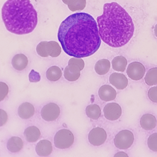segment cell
<instances>
[{"label": "cell", "instance_id": "cell-13", "mask_svg": "<svg viewBox=\"0 0 157 157\" xmlns=\"http://www.w3.org/2000/svg\"><path fill=\"white\" fill-rule=\"evenodd\" d=\"M34 114L35 107L29 102H24L22 103L18 108V115L22 119H30L34 115Z\"/></svg>", "mask_w": 157, "mask_h": 157}, {"label": "cell", "instance_id": "cell-7", "mask_svg": "<svg viewBox=\"0 0 157 157\" xmlns=\"http://www.w3.org/2000/svg\"><path fill=\"white\" fill-rule=\"evenodd\" d=\"M107 138V135L106 130L101 127L92 128L88 135L89 142L95 147L103 145L106 142Z\"/></svg>", "mask_w": 157, "mask_h": 157}, {"label": "cell", "instance_id": "cell-16", "mask_svg": "<svg viewBox=\"0 0 157 157\" xmlns=\"http://www.w3.org/2000/svg\"><path fill=\"white\" fill-rule=\"evenodd\" d=\"M23 147V142L18 136H12L7 142L6 148L11 153H17L22 150Z\"/></svg>", "mask_w": 157, "mask_h": 157}, {"label": "cell", "instance_id": "cell-30", "mask_svg": "<svg viewBox=\"0 0 157 157\" xmlns=\"http://www.w3.org/2000/svg\"><path fill=\"white\" fill-rule=\"evenodd\" d=\"M148 97L150 101L157 103V86H152L148 92Z\"/></svg>", "mask_w": 157, "mask_h": 157}, {"label": "cell", "instance_id": "cell-8", "mask_svg": "<svg viewBox=\"0 0 157 157\" xmlns=\"http://www.w3.org/2000/svg\"><path fill=\"white\" fill-rule=\"evenodd\" d=\"M145 66L138 61H133L127 67V75L131 80L135 81H139L142 79L145 74Z\"/></svg>", "mask_w": 157, "mask_h": 157}, {"label": "cell", "instance_id": "cell-3", "mask_svg": "<svg viewBox=\"0 0 157 157\" xmlns=\"http://www.w3.org/2000/svg\"><path fill=\"white\" fill-rule=\"evenodd\" d=\"M2 16L7 30L18 35L31 33L38 23L37 11L30 0H8Z\"/></svg>", "mask_w": 157, "mask_h": 157}, {"label": "cell", "instance_id": "cell-2", "mask_svg": "<svg viewBox=\"0 0 157 157\" xmlns=\"http://www.w3.org/2000/svg\"><path fill=\"white\" fill-rule=\"evenodd\" d=\"M101 39L113 48H120L131 39L135 26L131 17L116 2L104 4L103 13L97 18Z\"/></svg>", "mask_w": 157, "mask_h": 157}, {"label": "cell", "instance_id": "cell-28", "mask_svg": "<svg viewBox=\"0 0 157 157\" xmlns=\"http://www.w3.org/2000/svg\"><path fill=\"white\" fill-rule=\"evenodd\" d=\"M46 41H42L37 46L36 51L37 54L42 57H48L49 55L46 52Z\"/></svg>", "mask_w": 157, "mask_h": 157}, {"label": "cell", "instance_id": "cell-17", "mask_svg": "<svg viewBox=\"0 0 157 157\" xmlns=\"http://www.w3.org/2000/svg\"><path fill=\"white\" fill-rule=\"evenodd\" d=\"M24 136L25 140L29 143H35L41 136L40 130L35 126L27 127L24 131Z\"/></svg>", "mask_w": 157, "mask_h": 157}, {"label": "cell", "instance_id": "cell-31", "mask_svg": "<svg viewBox=\"0 0 157 157\" xmlns=\"http://www.w3.org/2000/svg\"><path fill=\"white\" fill-rule=\"evenodd\" d=\"M8 117L4 109H0V127H3L8 121Z\"/></svg>", "mask_w": 157, "mask_h": 157}, {"label": "cell", "instance_id": "cell-18", "mask_svg": "<svg viewBox=\"0 0 157 157\" xmlns=\"http://www.w3.org/2000/svg\"><path fill=\"white\" fill-rule=\"evenodd\" d=\"M79 68L74 65H68L64 69V78L69 82H75L81 76Z\"/></svg>", "mask_w": 157, "mask_h": 157}, {"label": "cell", "instance_id": "cell-33", "mask_svg": "<svg viewBox=\"0 0 157 157\" xmlns=\"http://www.w3.org/2000/svg\"><path fill=\"white\" fill-rule=\"evenodd\" d=\"M154 33H155V35L156 36V37L157 38V23L156 24V25L155 26V28H154Z\"/></svg>", "mask_w": 157, "mask_h": 157}, {"label": "cell", "instance_id": "cell-34", "mask_svg": "<svg viewBox=\"0 0 157 157\" xmlns=\"http://www.w3.org/2000/svg\"><path fill=\"white\" fill-rule=\"evenodd\" d=\"M62 2L64 3V4H66V5H67L68 2H69V0H62Z\"/></svg>", "mask_w": 157, "mask_h": 157}, {"label": "cell", "instance_id": "cell-24", "mask_svg": "<svg viewBox=\"0 0 157 157\" xmlns=\"http://www.w3.org/2000/svg\"><path fill=\"white\" fill-rule=\"evenodd\" d=\"M145 82L148 86L157 85V67L152 68L147 71L145 76Z\"/></svg>", "mask_w": 157, "mask_h": 157}, {"label": "cell", "instance_id": "cell-19", "mask_svg": "<svg viewBox=\"0 0 157 157\" xmlns=\"http://www.w3.org/2000/svg\"><path fill=\"white\" fill-rule=\"evenodd\" d=\"M111 68V63L107 59H101L97 61L94 67V70L99 75L107 74Z\"/></svg>", "mask_w": 157, "mask_h": 157}, {"label": "cell", "instance_id": "cell-14", "mask_svg": "<svg viewBox=\"0 0 157 157\" xmlns=\"http://www.w3.org/2000/svg\"><path fill=\"white\" fill-rule=\"evenodd\" d=\"M156 117L150 113L145 114L141 117L139 124L141 127L146 131H151L153 130L156 126Z\"/></svg>", "mask_w": 157, "mask_h": 157}, {"label": "cell", "instance_id": "cell-1", "mask_svg": "<svg viewBox=\"0 0 157 157\" xmlns=\"http://www.w3.org/2000/svg\"><path fill=\"white\" fill-rule=\"evenodd\" d=\"M58 40L67 55L81 58L95 53L101 43L97 21L86 13L72 14L63 21Z\"/></svg>", "mask_w": 157, "mask_h": 157}, {"label": "cell", "instance_id": "cell-11", "mask_svg": "<svg viewBox=\"0 0 157 157\" xmlns=\"http://www.w3.org/2000/svg\"><path fill=\"white\" fill-rule=\"evenodd\" d=\"M98 95L102 101L107 102L114 100L116 98L117 92L111 86L104 85L99 89Z\"/></svg>", "mask_w": 157, "mask_h": 157}, {"label": "cell", "instance_id": "cell-29", "mask_svg": "<svg viewBox=\"0 0 157 157\" xmlns=\"http://www.w3.org/2000/svg\"><path fill=\"white\" fill-rule=\"evenodd\" d=\"M9 87L8 85L3 82H0V102L3 101L8 95Z\"/></svg>", "mask_w": 157, "mask_h": 157}, {"label": "cell", "instance_id": "cell-15", "mask_svg": "<svg viewBox=\"0 0 157 157\" xmlns=\"http://www.w3.org/2000/svg\"><path fill=\"white\" fill-rule=\"evenodd\" d=\"M28 63V60L26 56L23 54H17L13 56L11 60V65L14 69L17 71H22L25 70Z\"/></svg>", "mask_w": 157, "mask_h": 157}, {"label": "cell", "instance_id": "cell-32", "mask_svg": "<svg viewBox=\"0 0 157 157\" xmlns=\"http://www.w3.org/2000/svg\"><path fill=\"white\" fill-rule=\"evenodd\" d=\"M113 157H129L128 155L124 151H119L116 153Z\"/></svg>", "mask_w": 157, "mask_h": 157}, {"label": "cell", "instance_id": "cell-25", "mask_svg": "<svg viewBox=\"0 0 157 157\" xmlns=\"http://www.w3.org/2000/svg\"><path fill=\"white\" fill-rule=\"evenodd\" d=\"M67 5L72 11H81L86 8V0H69Z\"/></svg>", "mask_w": 157, "mask_h": 157}, {"label": "cell", "instance_id": "cell-26", "mask_svg": "<svg viewBox=\"0 0 157 157\" xmlns=\"http://www.w3.org/2000/svg\"><path fill=\"white\" fill-rule=\"evenodd\" d=\"M147 146L148 148L154 152H157V133H152L147 140Z\"/></svg>", "mask_w": 157, "mask_h": 157}, {"label": "cell", "instance_id": "cell-4", "mask_svg": "<svg viewBox=\"0 0 157 157\" xmlns=\"http://www.w3.org/2000/svg\"><path fill=\"white\" fill-rule=\"evenodd\" d=\"M74 142V134L69 130L65 128L60 130L54 136V145L58 149H67L73 145Z\"/></svg>", "mask_w": 157, "mask_h": 157}, {"label": "cell", "instance_id": "cell-12", "mask_svg": "<svg viewBox=\"0 0 157 157\" xmlns=\"http://www.w3.org/2000/svg\"><path fill=\"white\" fill-rule=\"evenodd\" d=\"M53 150L52 143L48 140H42L38 142L35 147L37 154L42 157L49 156Z\"/></svg>", "mask_w": 157, "mask_h": 157}, {"label": "cell", "instance_id": "cell-10", "mask_svg": "<svg viewBox=\"0 0 157 157\" xmlns=\"http://www.w3.org/2000/svg\"><path fill=\"white\" fill-rule=\"evenodd\" d=\"M109 83L118 90H124L128 85V80L124 75L119 73H113L109 76Z\"/></svg>", "mask_w": 157, "mask_h": 157}, {"label": "cell", "instance_id": "cell-5", "mask_svg": "<svg viewBox=\"0 0 157 157\" xmlns=\"http://www.w3.org/2000/svg\"><path fill=\"white\" fill-rule=\"evenodd\" d=\"M135 136L133 133L128 130L119 132L114 138L115 146L119 150H127L134 143Z\"/></svg>", "mask_w": 157, "mask_h": 157}, {"label": "cell", "instance_id": "cell-22", "mask_svg": "<svg viewBox=\"0 0 157 157\" xmlns=\"http://www.w3.org/2000/svg\"><path fill=\"white\" fill-rule=\"evenodd\" d=\"M46 52L49 56L52 58L58 57L61 53V47L56 41H46Z\"/></svg>", "mask_w": 157, "mask_h": 157}, {"label": "cell", "instance_id": "cell-9", "mask_svg": "<svg viewBox=\"0 0 157 157\" xmlns=\"http://www.w3.org/2000/svg\"><path fill=\"white\" fill-rule=\"evenodd\" d=\"M104 117L109 121H116L122 115L121 106L116 103H109L105 105L103 108Z\"/></svg>", "mask_w": 157, "mask_h": 157}, {"label": "cell", "instance_id": "cell-23", "mask_svg": "<svg viewBox=\"0 0 157 157\" xmlns=\"http://www.w3.org/2000/svg\"><path fill=\"white\" fill-rule=\"evenodd\" d=\"M62 76V70L57 66H52L50 67L46 72V77L50 82H57L59 80Z\"/></svg>", "mask_w": 157, "mask_h": 157}, {"label": "cell", "instance_id": "cell-6", "mask_svg": "<svg viewBox=\"0 0 157 157\" xmlns=\"http://www.w3.org/2000/svg\"><path fill=\"white\" fill-rule=\"evenodd\" d=\"M60 109L55 103H49L43 106L40 112L42 118L48 122L56 120L60 116Z\"/></svg>", "mask_w": 157, "mask_h": 157}, {"label": "cell", "instance_id": "cell-20", "mask_svg": "<svg viewBox=\"0 0 157 157\" xmlns=\"http://www.w3.org/2000/svg\"><path fill=\"white\" fill-rule=\"evenodd\" d=\"M128 61L123 56H117L115 57L112 61V68L114 70L123 72L127 68Z\"/></svg>", "mask_w": 157, "mask_h": 157}, {"label": "cell", "instance_id": "cell-21", "mask_svg": "<svg viewBox=\"0 0 157 157\" xmlns=\"http://www.w3.org/2000/svg\"><path fill=\"white\" fill-rule=\"evenodd\" d=\"M86 114L88 118L96 120L99 119L101 115V109L97 104H91L86 108Z\"/></svg>", "mask_w": 157, "mask_h": 157}, {"label": "cell", "instance_id": "cell-27", "mask_svg": "<svg viewBox=\"0 0 157 157\" xmlns=\"http://www.w3.org/2000/svg\"><path fill=\"white\" fill-rule=\"evenodd\" d=\"M68 65H74L78 68H79L82 71L85 66V63L84 60L81 58L73 57L70 58L68 62Z\"/></svg>", "mask_w": 157, "mask_h": 157}]
</instances>
